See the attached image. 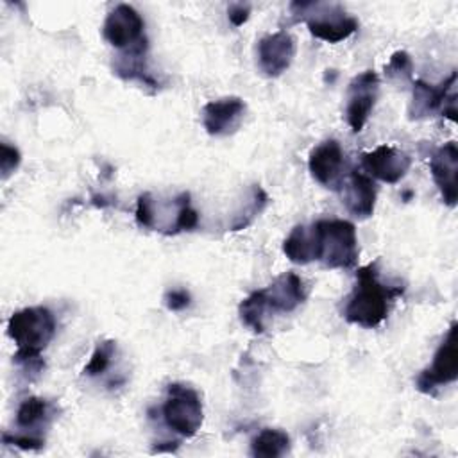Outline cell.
I'll return each instance as SVG.
<instances>
[{"instance_id":"1","label":"cell","mask_w":458,"mask_h":458,"mask_svg":"<svg viewBox=\"0 0 458 458\" xmlns=\"http://www.w3.org/2000/svg\"><path fill=\"white\" fill-rule=\"evenodd\" d=\"M55 317L45 306L14 311L7 322V335L16 344L14 361L27 372L39 374L45 367L41 352L55 336Z\"/></svg>"},{"instance_id":"2","label":"cell","mask_w":458,"mask_h":458,"mask_svg":"<svg viewBox=\"0 0 458 458\" xmlns=\"http://www.w3.org/2000/svg\"><path fill=\"white\" fill-rule=\"evenodd\" d=\"M403 293V288L386 286L377 279L376 263H369L356 272V284L345 302L347 322L365 329L377 327L388 315L390 302Z\"/></svg>"},{"instance_id":"3","label":"cell","mask_w":458,"mask_h":458,"mask_svg":"<svg viewBox=\"0 0 458 458\" xmlns=\"http://www.w3.org/2000/svg\"><path fill=\"white\" fill-rule=\"evenodd\" d=\"M136 222L140 227L159 231L165 234H177L182 231H193L199 224V213L191 206L188 191H181L166 204L154 199L145 191L136 200Z\"/></svg>"},{"instance_id":"4","label":"cell","mask_w":458,"mask_h":458,"mask_svg":"<svg viewBox=\"0 0 458 458\" xmlns=\"http://www.w3.org/2000/svg\"><path fill=\"white\" fill-rule=\"evenodd\" d=\"M317 261L327 268L349 270L358 263V236L356 227L349 220H317L313 224Z\"/></svg>"},{"instance_id":"5","label":"cell","mask_w":458,"mask_h":458,"mask_svg":"<svg viewBox=\"0 0 458 458\" xmlns=\"http://www.w3.org/2000/svg\"><path fill=\"white\" fill-rule=\"evenodd\" d=\"M292 11H297L306 21L308 30L317 39L326 43H340L358 30V20L351 16L340 4L324 2H293Z\"/></svg>"},{"instance_id":"6","label":"cell","mask_w":458,"mask_h":458,"mask_svg":"<svg viewBox=\"0 0 458 458\" xmlns=\"http://www.w3.org/2000/svg\"><path fill=\"white\" fill-rule=\"evenodd\" d=\"M165 424L177 435L191 438L204 422V410L200 395L195 388L184 383H170L166 399L163 403Z\"/></svg>"},{"instance_id":"7","label":"cell","mask_w":458,"mask_h":458,"mask_svg":"<svg viewBox=\"0 0 458 458\" xmlns=\"http://www.w3.org/2000/svg\"><path fill=\"white\" fill-rule=\"evenodd\" d=\"M102 34L111 47L123 50V54H147L148 43L145 36V21L129 4L116 5L106 16Z\"/></svg>"},{"instance_id":"8","label":"cell","mask_w":458,"mask_h":458,"mask_svg":"<svg viewBox=\"0 0 458 458\" xmlns=\"http://www.w3.org/2000/svg\"><path fill=\"white\" fill-rule=\"evenodd\" d=\"M437 111H440L451 122L456 120V72L437 86L420 79L413 82L411 104L408 107L410 118L422 120L433 116Z\"/></svg>"},{"instance_id":"9","label":"cell","mask_w":458,"mask_h":458,"mask_svg":"<svg viewBox=\"0 0 458 458\" xmlns=\"http://www.w3.org/2000/svg\"><path fill=\"white\" fill-rule=\"evenodd\" d=\"M458 377V338L456 324L453 322L442 344L433 354V361L417 377V388L422 394H435L440 385L456 381Z\"/></svg>"},{"instance_id":"10","label":"cell","mask_w":458,"mask_h":458,"mask_svg":"<svg viewBox=\"0 0 458 458\" xmlns=\"http://www.w3.org/2000/svg\"><path fill=\"white\" fill-rule=\"evenodd\" d=\"M379 97V77L374 70H365L354 75L347 86V104H345V122L352 132H360Z\"/></svg>"},{"instance_id":"11","label":"cell","mask_w":458,"mask_h":458,"mask_svg":"<svg viewBox=\"0 0 458 458\" xmlns=\"http://www.w3.org/2000/svg\"><path fill=\"white\" fill-rule=\"evenodd\" d=\"M295 38L286 30H277L263 36L256 45L258 68L267 77H279L284 73L295 57Z\"/></svg>"},{"instance_id":"12","label":"cell","mask_w":458,"mask_h":458,"mask_svg":"<svg viewBox=\"0 0 458 458\" xmlns=\"http://www.w3.org/2000/svg\"><path fill=\"white\" fill-rule=\"evenodd\" d=\"M247 104L240 97L211 100L202 107V125L209 136H229L243 122Z\"/></svg>"},{"instance_id":"13","label":"cell","mask_w":458,"mask_h":458,"mask_svg":"<svg viewBox=\"0 0 458 458\" xmlns=\"http://www.w3.org/2000/svg\"><path fill=\"white\" fill-rule=\"evenodd\" d=\"M361 163L372 177L395 184L410 170L411 157L394 145H379L372 152L361 154Z\"/></svg>"},{"instance_id":"14","label":"cell","mask_w":458,"mask_h":458,"mask_svg":"<svg viewBox=\"0 0 458 458\" xmlns=\"http://www.w3.org/2000/svg\"><path fill=\"white\" fill-rule=\"evenodd\" d=\"M429 172L447 206H456L458 200V147L456 141H447L435 148L429 157Z\"/></svg>"},{"instance_id":"15","label":"cell","mask_w":458,"mask_h":458,"mask_svg":"<svg viewBox=\"0 0 458 458\" xmlns=\"http://www.w3.org/2000/svg\"><path fill=\"white\" fill-rule=\"evenodd\" d=\"M308 168L311 177L326 186V188H338L344 181V150L336 140H326L317 145L308 157Z\"/></svg>"},{"instance_id":"16","label":"cell","mask_w":458,"mask_h":458,"mask_svg":"<svg viewBox=\"0 0 458 458\" xmlns=\"http://www.w3.org/2000/svg\"><path fill=\"white\" fill-rule=\"evenodd\" d=\"M261 295L268 313H290L308 299V288L297 274L286 272L261 288Z\"/></svg>"},{"instance_id":"17","label":"cell","mask_w":458,"mask_h":458,"mask_svg":"<svg viewBox=\"0 0 458 458\" xmlns=\"http://www.w3.org/2000/svg\"><path fill=\"white\" fill-rule=\"evenodd\" d=\"M342 202L356 218H369L376 208V186L370 175L351 170L342 181Z\"/></svg>"},{"instance_id":"18","label":"cell","mask_w":458,"mask_h":458,"mask_svg":"<svg viewBox=\"0 0 458 458\" xmlns=\"http://www.w3.org/2000/svg\"><path fill=\"white\" fill-rule=\"evenodd\" d=\"M284 256L297 265H306L317 261V243L315 231L311 225H295L283 242Z\"/></svg>"},{"instance_id":"19","label":"cell","mask_w":458,"mask_h":458,"mask_svg":"<svg viewBox=\"0 0 458 458\" xmlns=\"http://www.w3.org/2000/svg\"><path fill=\"white\" fill-rule=\"evenodd\" d=\"M290 451V437L283 429L265 428L250 442V454L258 458H279Z\"/></svg>"},{"instance_id":"20","label":"cell","mask_w":458,"mask_h":458,"mask_svg":"<svg viewBox=\"0 0 458 458\" xmlns=\"http://www.w3.org/2000/svg\"><path fill=\"white\" fill-rule=\"evenodd\" d=\"M52 417L48 401L41 397H27L16 410V426L21 429H34L45 426Z\"/></svg>"},{"instance_id":"21","label":"cell","mask_w":458,"mask_h":458,"mask_svg":"<svg viewBox=\"0 0 458 458\" xmlns=\"http://www.w3.org/2000/svg\"><path fill=\"white\" fill-rule=\"evenodd\" d=\"M242 322L254 333H263L267 327V317H268V308L265 304V299L261 295V290L252 292L249 297H245L240 302L238 308Z\"/></svg>"},{"instance_id":"22","label":"cell","mask_w":458,"mask_h":458,"mask_svg":"<svg viewBox=\"0 0 458 458\" xmlns=\"http://www.w3.org/2000/svg\"><path fill=\"white\" fill-rule=\"evenodd\" d=\"M267 204H268L267 191L259 184H252L249 200L240 208V211L234 213V220L231 222V231H240L250 225L252 220L267 208Z\"/></svg>"},{"instance_id":"23","label":"cell","mask_w":458,"mask_h":458,"mask_svg":"<svg viewBox=\"0 0 458 458\" xmlns=\"http://www.w3.org/2000/svg\"><path fill=\"white\" fill-rule=\"evenodd\" d=\"M114 352H116V344L113 340H104V342H98L89 361L86 363L84 367V374L89 376V377H95V376H100L104 374L109 365H111V360L114 358Z\"/></svg>"},{"instance_id":"24","label":"cell","mask_w":458,"mask_h":458,"mask_svg":"<svg viewBox=\"0 0 458 458\" xmlns=\"http://www.w3.org/2000/svg\"><path fill=\"white\" fill-rule=\"evenodd\" d=\"M413 70V63L408 52L397 50L390 55L388 63L385 64V77L394 81V79H410Z\"/></svg>"},{"instance_id":"25","label":"cell","mask_w":458,"mask_h":458,"mask_svg":"<svg viewBox=\"0 0 458 458\" xmlns=\"http://www.w3.org/2000/svg\"><path fill=\"white\" fill-rule=\"evenodd\" d=\"M2 440H4V444L20 447L23 451H38L45 445V438L39 435H34V433H30V435L29 433H16V435L4 433Z\"/></svg>"},{"instance_id":"26","label":"cell","mask_w":458,"mask_h":458,"mask_svg":"<svg viewBox=\"0 0 458 458\" xmlns=\"http://www.w3.org/2000/svg\"><path fill=\"white\" fill-rule=\"evenodd\" d=\"M21 163V154L14 145H9L7 141L0 143V172L2 177L7 179Z\"/></svg>"},{"instance_id":"27","label":"cell","mask_w":458,"mask_h":458,"mask_svg":"<svg viewBox=\"0 0 458 458\" xmlns=\"http://www.w3.org/2000/svg\"><path fill=\"white\" fill-rule=\"evenodd\" d=\"M190 302H191V295L186 288H174L165 293V306L170 311H182L190 306Z\"/></svg>"},{"instance_id":"28","label":"cell","mask_w":458,"mask_h":458,"mask_svg":"<svg viewBox=\"0 0 458 458\" xmlns=\"http://www.w3.org/2000/svg\"><path fill=\"white\" fill-rule=\"evenodd\" d=\"M227 16L234 27H242L250 16V5L249 4H231L227 9Z\"/></svg>"}]
</instances>
